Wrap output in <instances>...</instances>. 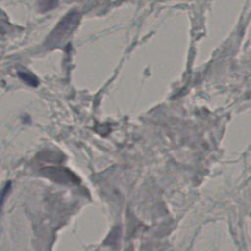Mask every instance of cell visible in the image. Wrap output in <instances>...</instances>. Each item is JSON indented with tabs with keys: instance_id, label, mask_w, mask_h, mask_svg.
<instances>
[{
	"instance_id": "6da1fadb",
	"label": "cell",
	"mask_w": 251,
	"mask_h": 251,
	"mask_svg": "<svg viewBox=\"0 0 251 251\" xmlns=\"http://www.w3.org/2000/svg\"><path fill=\"white\" fill-rule=\"evenodd\" d=\"M78 18H79V15L75 12H72L69 15H67L59 23V25L53 30L52 34L48 39L51 40L53 43H56L57 41L64 39L76 26V25L78 24Z\"/></svg>"
},
{
	"instance_id": "7a4b0ae2",
	"label": "cell",
	"mask_w": 251,
	"mask_h": 251,
	"mask_svg": "<svg viewBox=\"0 0 251 251\" xmlns=\"http://www.w3.org/2000/svg\"><path fill=\"white\" fill-rule=\"evenodd\" d=\"M18 75H19V77L22 79V80H24L26 84H28V85H30V86H37L38 85V80H37V78L33 75H31V74H29V73H26V72H19L18 73Z\"/></svg>"
},
{
	"instance_id": "3957f363",
	"label": "cell",
	"mask_w": 251,
	"mask_h": 251,
	"mask_svg": "<svg viewBox=\"0 0 251 251\" xmlns=\"http://www.w3.org/2000/svg\"><path fill=\"white\" fill-rule=\"evenodd\" d=\"M10 188H11V182L8 181L6 183V185L0 190V213H1V210H2V207H3V204L5 202V199L10 191Z\"/></svg>"
}]
</instances>
